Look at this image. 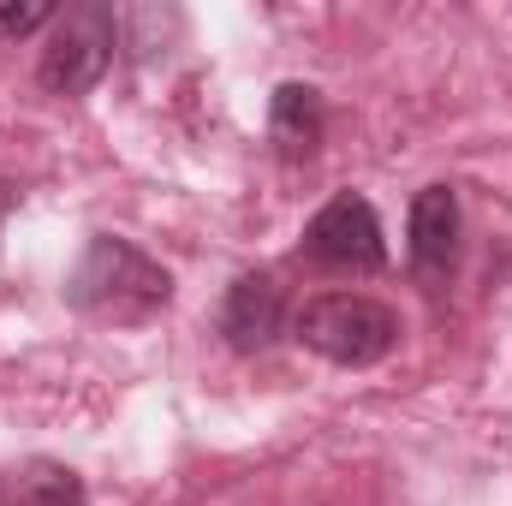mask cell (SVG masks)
I'll list each match as a JSON object with an SVG mask.
<instances>
[{
	"label": "cell",
	"instance_id": "2",
	"mask_svg": "<svg viewBox=\"0 0 512 506\" xmlns=\"http://www.w3.org/2000/svg\"><path fill=\"white\" fill-rule=\"evenodd\" d=\"M298 340L310 352H322L328 364L364 370L399 346V316L364 292H322L298 310Z\"/></svg>",
	"mask_w": 512,
	"mask_h": 506
},
{
	"label": "cell",
	"instance_id": "9",
	"mask_svg": "<svg viewBox=\"0 0 512 506\" xmlns=\"http://www.w3.org/2000/svg\"><path fill=\"white\" fill-rule=\"evenodd\" d=\"M60 18L54 0H0V42H24Z\"/></svg>",
	"mask_w": 512,
	"mask_h": 506
},
{
	"label": "cell",
	"instance_id": "1",
	"mask_svg": "<svg viewBox=\"0 0 512 506\" xmlns=\"http://www.w3.org/2000/svg\"><path fill=\"white\" fill-rule=\"evenodd\" d=\"M167 298H173V274L155 256H143L131 239H114V233H96L66 274V304L78 316L114 322V328L149 322L155 310H167Z\"/></svg>",
	"mask_w": 512,
	"mask_h": 506
},
{
	"label": "cell",
	"instance_id": "6",
	"mask_svg": "<svg viewBox=\"0 0 512 506\" xmlns=\"http://www.w3.org/2000/svg\"><path fill=\"white\" fill-rule=\"evenodd\" d=\"M286 328V292L274 286V274H239L227 286L221 304V334L233 352H268Z\"/></svg>",
	"mask_w": 512,
	"mask_h": 506
},
{
	"label": "cell",
	"instance_id": "3",
	"mask_svg": "<svg viewBox=\"0 0 512 506\" xmlns=\"http://www.w3.org/2000/svg\"><path fill=\"white\" fill-rule=\"evenodd\" d=\"M114 66V12L96 0L66 6L48 24V48L36 60V78L48 96H84L102 84V72Z\"/></svg>",
	"mask_w": 512,
	"mask_h": 506
},
{
	"label": "cell",
	"instance_id": "5",
	"mask_svg": "<svg viewBox=\"0 0 512 506\" xmlns=\"http://www.w3.org/2000/svg\"><path fill=\"white\" fill-rule=\"evenodd\" d=\"M459 233H465V215H459V191L453 185H423L411 197V274L441 292L459 268Z\"/></svg>",
	"mask_w": 512,
	"mask_h": 506
},
{
	"label": "cell",
	"instance_id": "8",
	"mask_svg": "<svg viewBox=\"0 0 512 506\" xmlns=\"http://www.w3.org/2000/svg\"><path fill=\"white\" fill-rule=\"evenodd\" d=\"M0 506H84V483L72 465L24 459L18 471L0 477Z\"/></svg>",
	"mask_w": 512,
	"mask_h": 506
},
{
	"label": "cell",
	"instance_id": "7",
	"mask_svg": "<svg viewBox=\"0 0 512 506\" xmlns=\"http://www.w3.org/2000/svg\"><path fill=\"white\" fill-rule=\"evenodd\" d=\"M322 126H328V114H322V96H316L310 84H280V90H274L268 137H274V149H280L286 161H310L316 143H322Z\"/></svg>",
	"mask_w": 512,
	"mask_h": 506
},
{
	"label": "cell",
	"instance_id": "4",
	"mask_svg": "<svg viewBox=\"0 0 512 506\" xmlns=\"http://www.w3.org/2000/svg\"><path fill=\"white\" fill-rule=\"evenodd\" d=\"M304 256L316 268H334V274H376L387 262V239H382V221L364 197L340 191L334 203L316 209V221L304 227Z\"/></svg>",
	"mask_w": 512,
	"mask_h": 506
}]
</instances>
